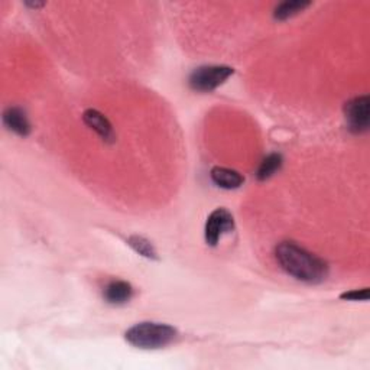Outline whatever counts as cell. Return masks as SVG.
<instances>
[{
  "instance_id": "obj_4",
  "label": "cell",
  "mask_w": 370,
  "mask_h": 370,
  "mask_svg": "<svg viewBox=\"0 0 370 370\" xmlns=\"http://www.w3.org/2000/svg\"><path fill=\"white\" fill-rule=\"evenodd\" d=\"M234 230V219L226 208H216L207 217L204 227V239L208 246H217L222 237Z\"/></svg>"
},
{
  "instance_id": "obj_10",
  "label": "cell",
  "mask_w": 370,
  "mask_h": 370,
  "mask_svg": "<svg viewBox=\"0 0 370 370\" xmlns=\"http://www.w3.org/2000/svg\"><path fill=\"white\" fill-rule=\"evenodd\" d=\"M308 6H311V2H302V0H286V2H282L275 8L274 16L278 20H286L305 11Z\"/></svg>"
},
{
  "instance_id": "obj_11",
  "label": "cell",
  "mask_w": 370,
  "mask_h": 370,
  "mask_svg": "<svg viewBox=\"0 0 370 370\" xmlns=\"http://www.w3.org/2000/svg\"><path fill=\"white\" fill-rule=\"evenodd\" d=\"M282 156L279 153H271L263 160L257 168L256 177L259 181H267L274 177L282 168Z\"/></svg>"
},
{
  "instance_id": "obj_7",
  "label": "cell",
  "mask_w": 370,
  "mask_h": 370,
  "mask_svg": "<svg viewBox=\"0 0 370 370\" xmlns=\"http://www.w3.org/2000/svg\"><path fill=\"white\" fill-rule=\"evenodd\" d=\"M103 297L106 302L112 305H123L134 297V286L126 281H112L106 285L103 291Z\"/></svg>"
},
{
  "instance_id": "obj_12",
  "label": "cell",
  "mask_w": 370,
  "mask_h": 370,
  "mask_svg": "<svg viewBox=\"0 0 370 370\" xmlns=\"http://www.w3.org/2000/svg\"><path fill=\"white\" fill-rule=\"evenodd\" d=\"M127 245L134 249L136 253H139L141 256H143L146 259H152V260L158 259V252H156L155 246L142 236H130L127 239Z\"/></svg>"
},
{
  "instance_id": "obj_5",
  "label": "cell",
  "mask_w": 370,
  "mask_h": 370,
  "mask_svg": "<svg viewBox=\"0 0 370 370\" xmlns=\"http://www.w3.org/2000/svg\"><path fill=\"white\" fill-rule=\"evenodd\" d=\"M369 96H359L349 100L345 104V116L352 134L360 135L369 130L370 112H369Z\"/></svg>"
},
{
  "instance_id": "obj_9",
  "label": "cell",
  "mask_w": 370,
  "mask_h": 370,
  "mask_svg": "<svg viewBox=\"0 0 370 370\" xmlns=\"http://www.w3.org/2000/svg\"><path fill=\"white\" fill-rule=\"evenodd\" d=\"M211 181H213L217 187L223 190H236L243 185L245 177L230 168H223V167H215L210 172Z\"/></svg>"
},
{
  "instance_id": "obj_13",
  "label": "cell",
  "mask_w": 370,
  "mask_h": 370,
  "mask_svg": "<svg viewBox=\"0 0 370 370\" xmlns=\"http://www.w3.org/2000/svg\"><path fill=\"white\" fill-rule=\"evenodd\" d=\"M340 300H345V301H369V288H363V289H353L349 291V293H345L340 295Z\"/></svg>"
},
{
  "instance_id": "obj_8",
  "label": "cell",
  "mask_w": 370,
  "mask_h": 370,
  "mask_svg": "<svg viewBox=\"0 0 370 370\" xmlns=\"http://www.w3.org/2000/svg\"><path fill=\"white\" fill-rule=\"evenodd\" d=\"M4 125L8 130L19 136H28L31 134V123L26 112L20 108H9L4 113Z\"/></svg>"
},
{
  "instance_id": "obj_1",
  "label": "cell",
  "mask_w": 370,
  "mask_h": 370,
  "mask_svg": "<svg viewBox=\"0 0 370 370\" xmlns=\"http://www.w3.org/2000/svg\"><path fill=\"white\" fill-rule=\"evenodd\" d=\"M275 253L281 268L297 281L320 283L328 275V267L321 257L294 242H282Z\"/></svg>"
},
{
  "instance_id": "obj_2",
  "label": "cell",
  "mask_w": 370,
  "mask_h": 370,
  "mask_svg": "<svg viewBox=\"0 0 370 370\" xmlns=\"http://www.w3.org/2000/svg\"><path fill=\"white\" fill-rule=\"evenodd\" d=\"M178 331L162 323H139L125 333V338L134 347L143 350L162 349L177 338Z\"/></svg>"
},
{
  "instance_id": "obj_3",
  "label": "cell",
  "mask_w": 370,
  "mask_h": 370,
  "mask_svg": "<svg viewBox=\"0 0 370 370\" xmlns=\"http://www.w3.org/2000/svg\"><path fill=\"white\" fill-rule=\"evenodd\" d=\"M233 74L234 70L227 65H204L193 71L189 83L194 91L210 93L226 83Z\"/></svg>"
},
{
  "instance_id": "obj_6",
  "label": "cell",
  "mask_w": 370,
  "mask_h": 370,
  "mask_svg": "<svg viewBox=\"0 0 370 370\" xmlns=\"http://www.w3.org/2000/svg\"><path fill=\"white\" fill-rule=\"evenodd\" d=\"M84 123L94 130L96 134L106 142H113L115 141V130L109 119L106 117L103 113H100L96 109H89L83 113Z\"/></svg>"
}]
</instances>
